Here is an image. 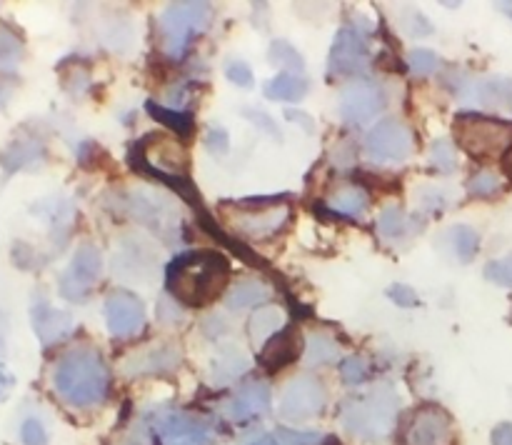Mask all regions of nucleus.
Returning a JSON list of instances; mask_svg holds the SVG:
<instances>
[{"mask_svg":"<svg viewBox=\"0 0 512 445\" xmlns=\"http://www.w3.org/2000/svg\"><path fill=\"white\" fill-rule=\"evenodd\" d=\"M230 263L218 250H185L165 270V288L188 308L210 305L225 290Z\"/></svg>","mask_w":512,"mask_h":445,"instance_id":"nucleus-1","label":"nucleus"},{"mask_svg":"<svg viewBox=\"0 0 512 445\" xmlns=\"http://www.w3.org/2000/svg\"><path fill=\"white\" fill-rule=\"evenodd\" d=\"M53 385L60 398L73 408H93L108 398L110 373L98 350L80 345L60 355L55 363Z\"/></svg>","mask_w":512,"mask_h":445,"instance_id":"nucleus-2","label":"nucleus"},{"mask_svg":"<svg viewBox=\"0 0 512 445\" xmlns=\"http://www.w3.org/2000/svg\"><path fill=\"white\" fill-rule=\"evenodd\" d=\"M398 413V393L390 385H378L365 395L350 398L340 410V423L353 438L365 440V443H378L393 433Z\"/></svg>","mask_w":512,"mask_h":445,"instance_id":"nucleus-3","label":"nucleus"},{"mask_svg":"<svg viewBox=\"0 0 512 445\" xmlns=\"http://www.w3.org/2000/svg\"><path fill=\"white\" fill-rule=\"evenodd\" d=\"M455 140L468 155L478 160L503 158L512 148V123L493 115L465 110L453 123Z\"/></svg>","mask_w":512,"mask_h":445,"instance_id":"nucleus-4","label":"nucleus"},{"mask_svg":"<svg viewBox=\"0 0 512 445\" xmlns=\"http://www.w3.org/2000/svg\"><path fill=\"white\" fill-rule=\"evenodd\" d=\"M213 23L210 3H170L158 18L160 48L165 55L180 60L188 53L193 38L203 35Z\"/></svg>","mask_w":512,"mask_h":445,"instance_id":"nucleus-5","label":"nucleus"},{"mask_svg":"<svg viewBox=\"0 0 512 445\" xmlns=\"http://www.w3.org/2000/svg\"><path fill=\"white\" fill-rule=\"evenodd\" d=\"M120 208L125 215H130L133 220H138L140 225L150 228L153 233H158L163 240H175L180 235L178 225V210L170 203L165 195L155 193L150 188H135L130 193H125L120 198Z\"/></svg>","mask_w":512,"mask_h":445,"instance_id":"nucleus-6","label":"nucleus"},{"mask_svg":"<svg viewBox=\"0 0 512 445\" xmlns=\"http://www.w3.org/2000/svg\"><path fill=\"white\" fill-rule=\"evenodd\" d=\"M365 153L373 163H403L413 153V133L400 118H385L365 135Z\"/></svg>","mask_w":512,"mask_h":445,"instance_id":"nucleus-7","label":"nucleus"},{"mask_svg":"<svg viewBox=\"0 0 512 445\" xmlns=\"http://www.w3.org/2000/svg\"><path fill=\"white\" fill-rule=\"evenodd\" d=\"M325 403H328V390L313 375H298L290 380L280 395V418L290 420V423H303V420L315 418L323 413Z\"/></svg>","mask_w":512,"mask_h":445,"instance_id":"nucleus-8","label":"nucleus"},{"mask_svg":"<svg viewBox=\"0 0 512 445\" xmlns=\"http://www.w3.org/2000/svg\"><path fill=\"white\" fill-rule=\"evenodd\" d=\"M160 445H210L213 428L205 418L185 410H163L153 420Z\"/></svg>","mask_w":512,"mask_h":445,"instance_id":"nucleus-9","label":"nucleus"},{"mask_svg":"<svg viewBox=\"0 0 512 445\" xmlns=\"http://www.w3.org/2000/svg\"><path fill=\"white\" fill-rule=\"evenodd\" d=\"M238 208H253L243 210L240 218L235 220V233L245 235V238H270V235L280 233L290 218L288 205H278V198H260V200H243Z\"/></svg>","mask_w":512,"mask_h":445,"instance_id":"nucleus-10","label":"nucleus"},{"mask_svg":"<svg viewBox=\"0 0 512 445\" xmlns=\"http://www.w3.org/2000/svg\"><path fill=\"white\" fill-rule=\"evenodd\" d=\"M100 273H103L100 250L95 245H83V248L75 250L73 260L65 268V273L60 275V295L73 300V303H83L93 293L95 283L100 280Z\"/></svg>","mask_w":512,"mask_h":445,"instance_id":"nucleus-11","label":"nucleus"},{"mask_svg":"<svg viewBox=\"0 0 512 445\" xmlns=\"http://www.w3.org/2000/svg\"><path fill=\"white\" fill-rule=\"evenodd\" d=\"M370 50L363 35L353 28H340L333 40V50L328 58V70L333 78H345V75H358L368 70Z\"/></svg>","mask_w":512,"mask_h":445,"instance_id":"nucleus-12","label":"nucleus"},{"mask_svg":"<svg viewBox=\"0 0 512 445\" xmlns=\"http://www.w3.org/2000/svg\"><path fill=\"white\" fill-rule=\"evenodd\" d=\"M385 108V90L370 80H355L340 93L338 113L345 123L363 125Z\"/></svg>","mask_w":512,"mask_h":445,"instance_id":"nucleus-13","label":"nucleus"},{"mask_svg":"<svg viewBox=\"0 0 512 445\" xmlns=\"http://www.w3.org/2000/svg\"><path fill=\"white\" fill-rule=\"evenodd\" d=\"M105 323H108L110 335L115 338H128L143 330L145 325V308L143 300L130 290H113L103 303Z\"/></svg>","mask_w":512,"mask_h":445,"instance_id":"nucleus-14","label":"nucleus"},{"mask_svg":"<svg viewBox=\"0 0 512 445\" xmlns=\"http://www.w3.org/2000/svg\"><path fill=\"white\" fill-rule=\"evenodd\" d=\"M450 440H453V420L448 410L433 403L415 410L408 428L410 445H450Z\"/></svg>","mask_w":512,"mask_h":445,"instance_id":"nucleus-15","label":"nucleus"},{"mask_svg":"<svg viewBox=\"0 0 512 445\" xmlns=\"http://www.w3.org/2000/svg\"><path fill=\"white\" fill-rule=\"evenodd\" d=\"M270 405H273L270 385L263 380H250V383L240 385L233 398L225 403V415L233 423H250V420L268 415Z\"/></svg>","mask_w":512,"mask_h":445,"instance_id":"nucleus-16","label":"nucleus"},{"mask_svg":"<svg viewBox=\"0 0 512 445\" xmlns=\"http://www.w3.org/2000/svg\"><path fill=\"white\" fill-rule=\"evenodd\" d=\"M30 320H33L35 335H38L43 345L58 343V340H63L73 330V315L53 308L43 298L35 300L33 308H30Z\"/></svg>","mask_w":512,"mask_h":445,"instance_id":"nucleus-17","label":"nucleus"},{"mask_svg":"<svg viewBox=\"0 0 512 445\" xmlns=\"http://www.w3.org/2000/svg\"><path fill=\"white\" fill-rule=\"evenodd\" d=\"M470 103L490 113H512V78L493 75V78L475 80L468 88Z\"/></svg>","mask_w":512,"mask_h":445,"instance_id":"nucleus-18","label":"nucleus"},{"mask_svg":"<svg viewBox=\"0 0 512 445\" xmlns=\"http://www.w3.org/2000/svg\"><path fill=\"white\" fill-rule=\"evenodd\" d=\"M300 355V335L295 333L290 325H285L278 335L268 340V343L260 348L258 365L268 373H275V370H283L285 365L295 363Z\"/></svg>","mask_w":512,"mask_h":445,"instance_id":"nucleus-19","label":"nucleus"},{"mask_svg":"<svg viewBox=\"0 0 512 445\" xmlns=\"http://www.w3.org/2000/svg\"><path fill=\"white\" fill-rule=\"evenodd\" d=\"M155 268V258L150 248H145L140 240L128 238L123 240L120 250H115V275L120 278H135L145 280L150 278Z\"/></svg>","mask_w":512,"mask_h":445,"instance_id":"nucleus-20","label":"nucleus"},{"mask_svg":"<svg viewBox=\"0 0 512 445\" xmlns=\"http://www.w3.org/2000/svg\"><path fill=\"white\" fill-rule=\"evenodd\" d=\"M180 363V353L175 345H155V348L143 350L133 355L123 365L128 375H145V373H170Z\"/></svg>","mask_w":512,"mask_h":445,"instance_id":"nucleus-21","label":"nucleus"},{"mask_svg":"<svg viewBox=\"0 0 512 445\" xmlns=\"http://www.w3.org/2000/svg\"><path fill=\"white\" fill-rule=\"evenodd\" d=\"M418 218H410L400 205H388L378 215V235L388 243H400L418 230Z\"/></svg>","mask_w":512,"mask_h":445,"instance_id":"nucleus-22","label":"nucleus"},{"mask_svg":"<svg viewBox=\"0 0 512 445\" xmlns=\"http://www.w3.org/2000/svg\"><path fill=\"white\" fill-rule=\"evenodd\" d=\"M308 78L298 73H278L263 85L265 95L270 100H280V103H300L308 95Z\"/></svg>","mask_w":512,"mask_h":445,"instance_id":"nucleus-23","label":"nucleus"},{"mask_svg":"<svg viewBox=\"0 0 512 445\" xmlns=\"http://www.w3.org/2000/svg\"><path fill=\"white\" fill-rule=\"evenodd\" d=\"M268 298H270L268 285L260 283V280L248 278V280H238V283L228 290V295H225V305H228L230 310H248V308H258V305H263Z\"/></svg>","mask_w":512,"mask_h":445,"instance_id":"nucleus-24","label":"nucleus"},{"mask_svg":"<svg viewBox=\"0 0 512 445\" xmlns=\"http://www.w3.org/2000/svg\"><path fill=\"white\" fill-rule=\"evenodd\" d=\"M248 328H250V340H253V345L263 348V345L268 343L273 335H278L280 330L285 328L283 310L273 308V305L255 310L253 318H250V323H248Z\"/></svg>","mask_w":512,"mask_h":445,"instance_id":"nucleus-25","label":"nucleus"},{"mask_svg":"<svg viewBox=\"0 0 512 445\" xmlns=\"http://www.w3.org/2000/svg\"><path fill=\"white\" fill-rule=\"evenodd\" d=\"M368 193L360 185H348V188H340L338 193L330 195L328 210H333L335 215H343V218H363L368 213Z\"/></svg>","mask_w":512,"mask_h":445,"instance_id":"nucleus-26","label":"nucleus"},{"mask_svg":"<svg viewBox=\"0 0 512 445\" xmlns=\"http://www.w3.org/2000/svg\"><path fill=\"white\" fill-rule=\"evenodd\" d=\"M145 108H148V113L153 115L158 123H163L165 128L173 130V133L180 135V138H190V135H193L195 123H193V115H190L188 110L165 108V105H158L155 100H148Z\"/></svg>","mask_w":512,"mask_h":445,"instance_id":"nucleus-27","label":"nucleus"},{"mask_svg":"<svg viewBox=\"0 0 512 445\" xmlns=\"http://www.w3.org/2000/svg\"><path fill=\"white\" fill-rule=\"evenodd\" d=\"M340 358V348L330 335L313 333L305 340V363L308 368H320V365H330Z\"/></svg>","mask_w":512,"mask_h":445,"instance_id":"nucleus-28","label":"nucleus"},{"mask_svg":"<svg viewBox=\"0 0 512 445\" xmlns=\"http://www.w3.org/2000/svg\"><path fill=\"white\" fill-rule=\"evenodd\" d=\"M445 243L450 245V250H453L460 263H470L480 248V235L470 225H453L445 235Z\"/></svg>","mask_w":512,"mask_h":445,"instance_id":"nucleus-29","label":"nucleus"},{"mask_svg":"<svg viewBox=\"0 0 512 445\" xmlns=\"http://www.w3.org/2000/svg\"><path fill=\"white\" fill-rule=\"evenodd\" d=\"M248 370V358H245L240 350H225L218 360L213 363V370H210V380L213 385H228L233 383L238 375H243Z\"/></svg>","mask_w":512,"mask_h":445,"instance_id":"nucleus-30","label":"nucleus"},{"mask_svg":"<svg viewBox=\"0 0 512 445\" xmlns=\"http://www.w3.org/2000/svg\"><path fill=\"white\" fill-rule=\"evenodd\" d=\"M40 158H43V145L35 143V140H18L3 155V163L8 173H15V170L25 168V165H35Z\"/></svg>","mask_w":512,"mask_h":445,"instance_id":"nucleus-31","label":"nucleus"},{"mask_svg":"<svg viewBox=\"0 0 512 445\" xmlns=\"http://www.w3.org/2000/svg\"><path fill=\"white\" fill-rule=\"evenodd\" d=\"M268 60L273 65H278V68L290 70V73L303 75V70H305L303 55H300L298 48H293L288 40H275L268 50Z\"/></svg>","mask_w":512,"mask_h":445,"instance_id":"nucleus-32","label":"nucleus"},{"mask_svg":"<svg viewBox=\"0 0 512 445\" xmlns=\"http://www.w3.org/2000/svg\"><path fill=\"white\" fill-rule=\"evenodd\" d=\"M23 60V43L18 35L0 28V73H15V68Z\"/></svg>","mask_w":512,"mask_h":445,"instance_id":"nucleus-33","label":"nucleus"},{"mask_svg":"<svg viewBox=\"0 0 512 445\" xmlns=\"http://www.w3.org/2000/svg\"><path fill=\"white\" fill-rule=\"evenodd\" d=\"M503 188V178L495 170H480L468 180V193L473 198H493Z\"/></svg>","mask_w":512,"mask_h":445,"instance_id":"nucleus-34","label":"nucleus"},{"mask_svg":"<svg viewBox=\"0 0 512 445\" xmlns=\"http://www.w3.org/2000/svg\"><path fill=\"white\" fill-rule=\"evenodd\" d=\"M430 163L433 168H438L440 173H453L455 165H458V153H455V145L448 138H438L430 145Z\"/></svg>","mask_w":512,"mask_h":445,"instance_id":"nucleus-35","label":"nucleus"},{"mask_svg":"<svg viewBox=\"0 0 512 445\" xmlns=\"http://www.w3.org/2000/svg\"><path fill=\"white\" fill-rule=\"evenodd\" d=\"M408 68L410 73L418 75V78H425V75L435 73L438 70V55L428 48H415L410 50L408 55Z\"/></svg>","mask_w":512,"mask_h":445,"instance_id":"nucleus-36","label":"nucleus"},{"mask_svg":"<svg viewBox=\"0 0 512 445\" xmlns=\"http://www.w3.org/2000/svg\"><path fill=\"white\" fill-rule=\"evenodd\" d=\"M340 378L348 385H360L370 378V365L360 355H350L340 363Z\"/></svg>","mask_w":512,"mask_h":445,"instance_id":"nucleus-37","label":"nucleus"},{"mask_svg":"<svg viewBox=\"0 0 512 445\" xmlns=\"http://www.w3.org/2000/svg\"><path fill=\"white\" fill-rule=\"evenodd\" d=\"M485 278L495 285H503V288H512V255H505L500 260H490L485 265Z\"/></svg>","mask_w":512,"mask_h":445,"instance_id":"nucleus-38","label":"nucleus"},{"mask_svg":"<svg viewBox=\"0 0 512 445\" xmlns=\"http://www.w3.org/2000/svg\"><path fill=\"white\" fill-rule=\"evenodd\" d=\"M225 75H228L230 83L238 85V88H253L255 85L253 70H250V65L240 58H230L228 63H225Z\"/></svg>","mask_w":512,"mask_h":445,"instance_id":"nucleus-39","label":"nucleus"},{"mask_svg":"<svg viewBox=\"0 0 512 445\" xmlns=\"http://www.w3.org/2000/svg\"><path fill=\"white\" fill-rule=\"evenodd\" d=\"M20 438H23V445H48V433L38 418L25 420L20 428Z\"/></svg>","mask_w":512,"mask_h":445,"instance_id":"nucleus-40","label":"nucleus"},{"mask_svg":"<svg viewBox=\"0 0 512 445\" xmlns=\"http://www.w3.org/2000/svg\"><path fill=\"white\" fill-rule=\"evenodd\" d=\"M388 298L393 300L395 305H400V308H415V305L420 303L418 293H415L410 285H403V283H395L388 288Z\"/></svg>","mask_w":512,"mask_h":445,"instance_id":"nucleus-41","label":"nucleus"},{"mask_svg":"<svg viewBox=\"0 0 512 445\" xmlns=\"http://www.w3.org/2000/svg\"><path fill=\"white\" fill-rule=\"evenodd\" d=\"M243 115H245V118H248L250 123H253L255 128H258V130H265V133H268V135H273V138H280V133H278V125H275V120L270 118V115L265 113V110L245 108V110H243Z\"/></svg>","mask_w":512,"mask_h":445,"instance_id":"nucleus-42","label":"nucleus"},{"mask_svg":"<svg viewBox=\"0 0 512 445\" xmlns=\"http://www.w3.org/2000/svg\"><path fill=\"white\" fill-rule=\"evenodd\" d=\"M205 148H208L210 153L225 155V153H228V148H230L228 133H225L223 128H215V125H210L208 133H205Z\"/></svg>","mask_w":512,"mask_h":445,"instance_id":"nucleus-43","label":"nucleus"},{"mask_svg":"<svg viewBox=\"0 0 512 445\" xmlns=\"http://www.w3.org/2000/svg\"><path fill=\"white\" fill-rule=\"evenodd\" d=\"M13 385H15V375L10 373L8 365H5L3 360H0V400L8 398L10 390H13Z\"/></svg>","mask_w":512,"mask_h":445,"instance_id":"nucleus-44","label":"nucleus"},{"mask_svg":"<svg viewBox=\"0 0 512 445\" xmlns=\"http://www.w3.org/2000/svg\"><path fill=\"white\" fill-rule=\"evenodd\" d=\"M493 445H512V423H500L493 430Z\"/></svg>","mask_w":512,"mask_h":445,"instance_id":"nucleus-45","label":"nucleus"},{"mask_svg":"<svg viewBox=\"0 0 512 445\" xmlns=\"http://www.w3.org/2000/svg\"><path fill=\"white\" fill-rule=\"evenodd\" d=\"M285 115H288V120H293V123L305 125V130H308V133H310V130H313V120H310L308 115L300 113V110H298V113H295V110H288V113H285Z\"/></svg>","mask_w":512,"mask_h":445,"instance_id":"nucleus-46","label":"nucleus"},{"mask_svg":"<svg viewBox=\"0 0 512 445\" xmlns=\"http://www.w3.org/2000/svg\"><path fill=\"white\" fill-rule=\"evenodd\" d=\"M8 98H10V90H8V85H3V83H0V108H5V103H8Z\"/></svg>","mask_w":512,"mask_h":445,"instance_id":"nucleus-47","label":"nucleus"},{"mask_svg":"<svg viewBox=\"0 0 512 445\" xmlns=\"http://www.w3.org/2000/svg\"><path fill=\"white\" fill-rule=\"evenodd\" d=\"M500 8H503L505 13H510V15H512V3H500Z\"/></svg>","mask_w":512,"mask_h":445,"instance_id":"nucleus-48","label":"nucleus"}]
</instances>
